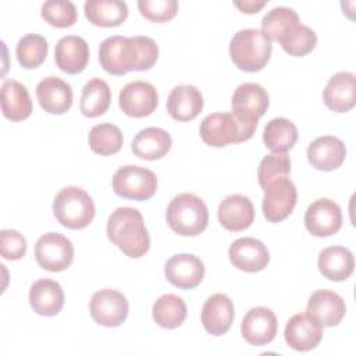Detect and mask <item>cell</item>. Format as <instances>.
<instances>
[{"instance_id":"cell-1","label":"cell","mask_w":356,"mask_h":356,"mask_svg":"<svg viewBox=\"0 0 356 356\" xmlns=\"http://www.w3.org/2000/svg\"><path fill=\"white\" fill-rule=\"evenodd\" d=\"M159 57V46L149 36H110L100 43L99 61L103 70L121 76L129 71H146Z\"/></svg>"},{"instance_id":"cell-2","label":"cell","mask_w":356,"mask_h":356,"mask_svg":"<svg viewBox=\"0 0 356 356\" xmlns=\"http://www.w3.org/2000/svg\"><path fill=\"white\" fill-rule=\"evenodd\" d=\"M108 239L128 257L139 259L150 248V236L138 209L118 207L107 221Z\"/></svg>"},{"instance_id":"cell-3","label":"cell","mask_w":356,"mask_h":356,"mask_svg":"<svg viewBox=\"0 0 356 356\" xmlns=\"http://www.w3.org/2000/svg\"><path fill=\"white\" fill-rule=\"evenodd\" d=\"M168 227L178 235L196 236L209 224V210L204 202L193 193H179L168 204L165 213Z\"/></svg>"},{"instance_id":"cell-4","label":"cell","mask_w":356,"mask_h":356,"mask_svg":"<svg viewBox=\"0 0 356 356\" xmlns=\"http://www.w3.org/2000/svg\"><path fill=\"white\" fill-rule=\"evenodd\" d=\"M271 40L253 28L238 31L229 42V56L234 64L246 72H256L266 67L271 56Z\"/></svg>"},{"instance_id":"cell-5","label":"cell","mask_w":356,"mask_h":356,"mask_svg":"<svg viewBox=\"0 0 356 356\" xmlns=\"http://www.w3.org/2000/svg\"><path fill=\"white\" fill-rule=\"evenodd\" d=\"M95 203L79 186H65L54 197L53 213L57 221L70 229L88 227L95 217Z\"/></svg>"},{"instance_id":"cell-6","label":"cell","mask_w":356,"mask_h":356,"mask_svg":"<svg viewBox=\"0 0 356 356\" xmlns=\"http://www.w3.org/2000/svg\"><path fill=\"white\" fill-rule=\"evenodd\" d=\"M200 138L213 147L249 140L254 131L243 127L232 113H213L200 122Z\"/></svg>"},{"instance_id":"cell-7","label":"cell","mask_w":356,"mask_h":356,"mask_svg":"<svg viewBox=\"0 0 356 356\" xmlns=\"http://www.w3.org/2000/svg\"><path fill=\"white\" fill-rule=\"evenodd\" d=\"M267 90L254 82L241 83L231 99L232 115L246 128L256 131L257 121L268 108Z\"/></svg>"},{"instance_id":"cell-8","label":"cell","mask_w":356,"mask_h":356,"mask_svg":"<svg viewBox=\"0 0 356 356\" xmlns=\"http://www.w3.org/2000/svg\"><path fill=\"white\" fill-rule=\"evenodd\" d=\"M113 189L121 197L142 202L156 193L157 178L153 171L145 167L124 165L113 177Z\"/></svg>"},{"instance_id":"cell-9","label":"cell","mask_w":356,"mask_h":356,"mask_svg":"<svg viewBox=\"0 0 356 356\" xmlns=\"http://www.w3.org/2000/svg\"><path fill=\"white\" fill-rule=\"evenodd\" d=\"M35 259L47 271H64L74 260V246L67 236L58 232H47L35 245Z\"/></svg>"},{"instance_id":"cell-10","label":"cell","mask_w":356,"mask_h":356,"mask_svg":"<svg viewBox=\"0 0 356 356\" xmlns=\"http://www.w3.org/2000/svg\"><path fill=\"white\" fill-rule=\"evenodd\" d=\"M263 214L270 222L285 220L293 210L298 199L296 186L288 177L277 178L268 182L264 188Z\"/></svg>"},{"instance_id":"cell-11","label":"cell","mask_w":356,"mask_h":356,"mask_svg":"<svg viewBox=\"0 0 356 356\" xmlns=\"http://www.w3.org/2000/svg\"><path fill=\"white\" fill-rule=\"evenodd\" d=\"M92 318L104 327L121 325L129 310L127 298L115 289H100L93 293L89 305Z\"/></svg>"},{"instance_id":"cell-12","label":"cell","mask_w":356,"mask_h":356,"mask_svg":"<svg viewBox=\"0 0 356 356\" xmlns=\"http://www.w3.org/2000/svg\"><path fill=\"white\" fill-rule=\"evenodd\" d=\"M118 104L124 114L142 118L150 115L156 110L159 95L152 83L146 81H134L121 89Z\"/></svg>"},{"instance_id":"cell-13","label":"cell","mask_w":356,"mask_h":356,"mask_svg":"<svg viewBox=\"0 0 356 356\" xmlns=\"http://www.w3.org/2000/svg\"><path fill=\"white\" fill-rule=\"evenodd\" d=\"M306 229L314 236H331L342 227V213L339 206L331 199L314 200L305 213Z\"/></svg>"},{"instance_id":"cell-14","label":"cell","mask_w":356,"mask_h":356,"mask_svg":"<svg viewBox=\"0 0 356 356\" xmlns=\"http://www.w3.org/2000/svg\"><path fill=\"white\" fill-rule=\"evenodd\" d=\"M277 317L268 307L257 306L250 309L241 324L243 339L253 346H263L270 343L277 334Z\"/></svg>"},{"instance_id":"cell-15","label":"cell","mask_w":356,"mask_h":356,"mask_svg":"<svg viewBox=\"0 0 356 356\" xmlns=\"http://www.w3.org/2000/svg\"><path fill=\"white\" fill-rule=\"evenodd\" d=\"M284 337L288 346L293 350L309 352L320 343L323 327L307 313H298L288 320Z\"/></svg>"},{"instance_id":"cell-16","label":"cell","mask_w":356,"mask_h":356,"mask_svg":"<svg viewBox=\"0 0 356 356\" xmlns=\"http://www.w3.org/2000/svg\"><path fill=\"white\" fill-rule=\"evenodd\" d=\"M164 274L168 282L174 286L179 289H193L204 277V264L193 254L181 253L168 259L164 267Z\"/></svg>"},{"instance_id":"cell-17","label":"cell","mask_w":356,"mask_h":356,"mask_svg":"<svg viewBox=\"0 0 356 356\" xmlns=\"http://www.w3.org/2000/svg\"><path fill=\"white\" fill-rule=\"evenodd\" d=\"M228 257L234 267L246 273L261 271L270 261L266 245L254 238H239L228 249Z\"/></svg>"},{"instance_id":"cell-18","label":"cell","mask_w":356,"mask_h":356,"mask_svg":"<svg viewBox=\"0 0 356 356\" xmlns=\"http://www.w3.org/2000/svg\"><path fill=\"white\" fill-rule=\"evenodd\" d=\"M356 76L353 72L341 71L332 75L324 90L323 102L324 104L335 113H346L356 104Z\"/></svg>"},{"instance_id":"cell-19","label":"cell","mask_w":356,"mask_h":356,"mask_svg":"<svg viewBox=\"0 0 356 356\" xmlns=\"http://www.w3.org/2000/svg\"><path fill=\"white\" fill-rule=\"evenodd\" d=\"M345 310V302L337 292L318 289L309 298L306 313L321 327H334L341 323Z\"/></svg>"},{"instance_id":"cell-20","label":"cell","mask_w":356,"mask_h":356,"mask_svg":"<svg viewBox=\"0 0 356 356\" xmlns=\"http://www.w3.org/2000/svg\"><path fill=\"white\" fill-rule=\"evenodd\" d=\"M234 317V303L225 293H214L203 305L202 324L210 335H224L231 328Z\"/></svg>"},{"instance_id":"cell-21","label":"cell","mask_w":356,"mask_h":356,"mask_svg":"<svg viewBox=\"0 0 356 356\" xmlns=\"http://www.w3.org/2000/svg\"><path fill=\"white\" fill-rule=\"evenodd\" d=\"M40 107L50 114H64L72 106V88L58 76H46L36 86Z\"/></svg>"},{"instance_id":"cell-22","label":"cell","mask_w":356,"mask_h":356,"mask_svg":"<svg viewBox=\"0 0 356 356\" xmlns=\"http://www.w3.org/2000/svg\"><path fill=\"white\" fill-rule=\"evenodd\" d=\"M54 60L61 71L72 75L79 74L88 65L89 46L81 36H63L56 44Z\"/></svg>"},{"instance_id":"cell-23","label":"cell","mask_w":356,"mask_h":356,"mask_svg":"<svg viewBox=\"0 0 356 356\" xmlns=\"http://www.w3.org/2000/svg\"><path fill=\"white\" fill-rule=\"evenodd\" d=\"M346 157L343 142L335 136H320L307 147L309 163L320 171H332L342 165Z\"/></svg>"},{"instance_id":"cell-24","label":"cell","mask_w":356,"mask_h":356,"mask_svg":"<svg viewBox=\"0 0 356 356\" xmlns=\"http://www.w3.org/2000/svg\"><path fill=\"white\" fill-rule=\"evenodd\" d=\"M218 221L228 231H243L254 220V207L249 197L235 193L227 196L218 206Z\"/></svg>"},{"instance_id":"cell-25","label":"cell","mask_w":356,"mask_h":356,"mask_svg":"<svg viewBox=\"0 0 356 356\" xmlns=\"http://www.w3.org/2000/svg\"><path fill=\"white\" fill-rule=\"evenodd\" d=\"M203 96L193 85L175 86L167 99V111L177 121H192L203 110Z\"/></svg>"},{"instance_id":"cell-26","label":"cell","mask_w":356,"mask_h":356,"mask_svg":"<svg viewBox=\"0 0 356 356\" xmlns=\"http://www.w3.org/2000/svg\"><path fill=\"white\" fill-rule=\"evenodd\" d=\"M29 303L33 312L51 317L61 312L64 306V292L61 285L49 278L38 280L29 289Z\"/></svg>"},{"instance_id":"cell-27","label":"cell","mask_w":356,"mask_h":356,"mask_svg":"<svg viewBox=\"0 0 356 356\" xmlns=\"http://www.w3.org/2000/svg\"><path fill=\"white\" fill-rule=\"evenodd\" d=\"M1 111L11 121L26 120L32 113V100L25 85L7 79L1 85Z\"/></svg>"},{"instance_id":"cell-28","label":"cell","mask_w":356,"mask_h":356,"mask_svg":"<svg viewBox=\"0 0 356 356\" xmlns=\"http://www.w3.org/2000/svg\"><path fill=\"white\" fill-rule=\"evenodd\" d=\"M320 273L331 281L348 280L355 268L353 254L343 246H330L320 252L317 261Z\"/></svg>"},{"instance_id":"cell-29","label":"cell","mask_w":356,"mask_h":356,"mask_svg":"<svg viewBox=\"0 0 356 356\" xmlns=\"http://www.w3.org/2000/svg\"><path fill=\"white\" fill-rule=\"evenodd\" d=\"M171 136L165 129L149 127L136 134L132 140V152L143 160H159L171 149Z\"/></svg>"},{"instance_id":"cell-30","label":"cell","mask_w":356,"mask_h":356,"mask_svg":"<svg viewBox=\"0 0 356 356\" xmlns=\"http://www.w3.org/2000/svg\"><path fill=\"white\" fill-rule=\"evenodd\" d=\"M83 10L90 24L103 28L118 26L128 17V7L121 0H88Z\"/></svg>"},{"instance_id":"cell-31","label":"cell","mask_w":356,"mask_h":356,"mask_svg":"<svg viewBox=\"0 0 356 356\" xmlns=\"http://www.w3.org/2000/svg\"><path fill=\"white\" fill-rule=\"evenodd\" d=\"M110 102L111 90L108 83L100 78H92L82 89L81 113L89 118L99 117L108 110Z\"/></svg>"},{"instance_id":"cell-32","label":"cell","mask_w":356,"mask_h":356,"mask_svg":"<svg viewBox=\"0 0 356 356\" xmlns=\"http://www.w3.org/2000/svg\"><path fill=\"white\" fill-rule=\"evenodd\" d=\"M298 140V128L284 117L273 118L267 122L263 132V142L274 153H286Z\"/></svg>"},{"instance_id":"cell-33","label":"cell","mask_w":356,"mask_h":356,"mask_svg":"<svg viewBox=\"0 0 356 356\" xmlns=\"http://www.w3.org/2000/svg\"><path fill=\"white\" fill-rule=\"evenodd\" d=\"M153 320L163 328L179 327L186 318V305L182 298L174 293L161 295L153 305Z\"/></svg>"},{"instance_id":"cell-34","label":"cell","mask_w":356,"mask_h":356,"mask_svg":"<svg viewBox=\"0 0 356 356\" xmlns=\"http://www.w3.org/2000/svg\"><path fill=\"white\" fill-rule=\"evenodd\" d=\"M122 132L121 129L110 122L95 125L89 132V146L93 153L100 156H111L122 147Z\"/></svg>"},{"instance_id":"cell-35","label":"cell","mask_w":356,"mask_h":356,"mask_svg":"<svg viewBox=\"0 0 356 356\" xmlns=\"http://www.w3.org/2000/svg\"><path fill=\"white\" fill-rule=\"evenodd\" d=\"M282 49L293 57H303L310 53L317 43V35L309 26L298 22L292 25L280 39Z\"/></svg>"},{"instance_id":"cell-36","label":"cell","mask_w":356,"mask_h":356,"mask_svg":"<svg viewBox=\"0 0 356 356\" xmlns=\"http://www.w3.org/2000/svg\"><path fill=\"white\" fill-rule=\"evenodd\" d=\"M47 51V40L36 33H28L22 36L15 47L17 60L19 65L26 70L38 68L46 60Z\"/></svg>"},{"instance_id":"cell-37","label":"cell","mask_w":356,"mask_h":356,"mask_svg":"<svg viewBox=\"0 0 356 356\" xmlns=\"http://www.w3.org/2000/svg\"><path fill=\"white\" fill-rule=\"evenodd\" d=\"M300 22L295 10L288 7H275L270 10L261 19V32L270 39L278 42V39L295 24Z\"/></svg>"},{"instance_id":"cell-38","label":"cell","mask_w":356,"mask_h":356,"mask_svg":"<svg viewBox=\"0 0 356 356\" xmlns=\"http://www.w3.org/2000/svg\"><path fill=\"white\" fill-rule=\"evenodd\" d=\"M76 8L68 0H49L42 6V18L56 28H68L76 22Z\"/></svg>"},{"instance_id":"cell-39","label":"cell","mask_w":356,"mask_h":356,"mask_svg":"<svg viewBox=\"0 0 356 356\" xmlns=\"http://www.w3.org/2000/svg\"><path fill=\"white\" fill-rule=\"evenodd\" d=\"M291 174V160L286 153H270L259 164L257 178L261 189L271 181Z\"/></svg>"},{"instance_id":"cell-40","label":"cell","mask_w":356,"mask_h":356,"mask_svg":"<svg viewBox=\"0 0 356 356\" xmlns=\"http://www.w3.org/2000/svg\"><path fill=\"white\" fill-rule=\"evenodd\" d=\"M138 8L149 21L165 22L177 15L178 3L175 0H139Z\"/></svg>"},{"instance_id":"cell-41","label":"cell","mask_w":356,"mask_h":356,"mask_svg":"<svg viewBox=\"0 0 356 356\" xmlns=\"http://www.w3.org/2000/svg\"><path fill=\"white\" fill-rule=\"evenodd\" d=\"M0 253L7 260H19L26 253V241L15 229H1Z\"/></svg>"},{"instance_id":"cell-42","label":"cell","mask_w":356,"mask_h":356,"mask_svg":"<svg viewBox=\"0 0 356 356\" xmlns=\"http://www.w3.org/2000/svg\"><path fill=\"white\" fill-rule=\"evenodd\" d=\"M242 13L246 14H254L259 10H261L266 6V1H235L234 3Z\"/></svg>"}]
</instances>
